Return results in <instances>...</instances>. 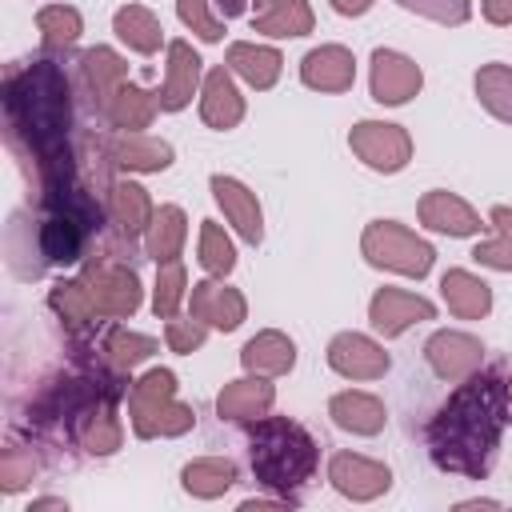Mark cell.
I'll use <instances>...</instances> for the list:
<instances>
[{
	"instance_id": "obj_1",
	"label": "cell",
	"mask_w": 512,
	"mask_h": 512,
	"mask_svg": "<svg viewBox=\"0 0 512 512\" xmlns=\"http://www.w3.org/2000/svg\"><path fill=\"white\" fill-rule=\"evenodd\" d=\"M508 420L504 408V384L496 376H472L432 420V460L448 472L484 476L500 440V428Z\"/></svg>"
},
{
	"instance_id": "obj_2",
	"label": "cell",
	"mask_w": 512,
	"mask_h": 512,
	"mask_svg": "<svg viewBox=\"0 0 512 512\" xmlns=\"http://www.w3.org/2000/svg\"><path fill=\"white\" fill-rule=\"evenodd\" d=\"M8 116L12 128L28 136V144L44 156L48 168H60V144L68 132V96L56 64H36L8 80Z\"/></svg>"
},
{
	"instance_id": "obj_3",
	"label": "cell",
	"mask_w": 512,
	"mask_h": 512,
	"mask_svg": "<svg viewBox=\"0 0 512 512\" xmlns=\"http://www.w3.org/2000/svg\"><path fill=\"white\" fill-rule=\"evenodd\" d=\"M316 464V448L304 428L288 420H268L252 436V468L268 488H296Z\"/></svg>"
},
{
	"instance_id": "obj_4",
	"label": "cell",
	"mask_w": 512,
	"mask_h": 512,
	"mask_svg": "<svg viewBox=\"0 0 512 512\" xmlns=\"http://www.w3.org/2000/svg\"><path fill=\"white\" fill-rule=\"evenodd\" d=\"M364 252L372 264H388V268H400V272H428L432 264V248L424 240H416L412 232L396 228V224H372L368 236H364Z\"/></svg>"
},
{
	"instance_id": "obj_5",
	"label": "cell",
	"mask_w": 512,
	"mask_h": 512,
	"mask_svg": "<svg viewBox=\"0 0 512 512\" xmlns=\"http://www.w3.org/2000/svg\"><path fill=\"white\" fill-rule=\"evenodd\" d=\"M172 396V376L168 372H152V376H144L140 384H136V432L140 436H152V432H176L172 428V420H164V416H184V420H192L184 408H164V400Z\"/></svg>"
},
{
	"instance_id": "obj_6",
	"label": "cell",
	"mask_w": 512,
	"mask_h": 512,
	"mask_svg": "<svg viewBox=\"0 0 512 512\" xmlns=\"http://www.w3.org/2000/svg\"><path fill=\"white\" fill-rule=\"evenodd\" d=\"M352 148H356L372 168L392 172V168H400L404 156H408V136H404L400 128H392V124H360V128L352 132Z\"/></svg>"
},
{
	"instance_id": "obj_7",
	"label": "cell",
	"mask_w": 512,
	"mask_h": 512,
	"mask_svg": "<svg viewBox=\"0 0 512 512\" xmlns=\"http://www.w3.org/2000/svg\"><path fill=\"white\" fill-rule=\"evenodd\" d=\"M372 64H376L372 68V92H376V100L400 104V100H408L420 88V68L412 60H404L396 52H376Z\"/></svg>"
},
{
	"instance_id": "obj_8",
	"label": "cell",
	"mask_w": 512,
	"mask_h": 512,
	"mask_svg": "<svg viewBox=\"0 0 512 512\" xmlns=\"http://www.w3.org/2000/svg\"><path fill=\"white\" fill-rule=\"evenodd\" d=\"M88 280L96 284V288H88L92 308L112 312V316H124V312H132V308H136V276H132V272L104 264V268H92V272H88Z\"/></svg>"
},
{
	"instance_id": "obj_9",
	"label": "cell",
	"mask_w": 512,
	"mask_h": 512,
	"mask_svg": "<svg viewBox=\"0 0 512 512\" xmlns=\"http://www.w3.org/2000/svg\"><path fill=\"white\" fill-rule=\"evenodd\" d=\"M432 320V304L428 300H416L408 292H396V288H384L376 300H372V324L384 332V336H396L400 328H408L412 320Z\"/></svg>"
},
{
	"instance_id": "obj_10",
	"label": "cell",
	"mask_w": 512,
	"mask_h": 512,
	"mask_svg": "<svg viewBox=\"0 0 512 512\" xmlns=\"http://www.w3.org/2000/svg\"><path fill=\"white\" fill-rule=\"evenodd\" d=\"M332 368H340L344 376H380L388 368V356L364 336H340L332 340Z\"/></svg>"
},
{
	"instance_id": "obj_11",
	"label": "cell",
	"mask_w": 512,
	"mask_h": 512,
	"mask_svg": "<svg viewBox=\"0 0 512 512\" xmlns=\"http://www.w3.org/2000/svg\"><path fill=\"white\" fill-rule=\"evenodd\" d=\"M332 480H336L340 492L364 500V496H376L380 488H388V468L368 464V460H360V456H336V460H332Z\"/></svg>"
},
{
	"instance_id": "obj_12",
	"label": "cell",
	"mask_w": 512,
	"mask_h": 512,
	"mask_svg": "<svg viewBox=\"0 0 512 512\" xmlns=\"http://www.w3.org/2000/svg\"><path fill=\"white\" fill-rule=\"evenodd\" d=\"M428 360L436 364L440 376H464L480 364V344L468 336H456V332H440L428 344Z\"/></svg>"
},
{
	"instance_id": "obj_13",
	"label": "cell",
	"mask_w": 512,
	"mask_h": 512,
	"mask_svg": "<svg viewBox=\"0 0 512 512\" xmlns=\"http://www.w3.org/2000/svg\"><path fill=\"white\" fill-rule=\"evenodd\" d=\"M80 220L72 216V212H56V216H48L44 220V228H40V252H44V260H56V264H68V260H76L80 256Z\"/></svg>"
},
{
	"instance_id": "obj_14",
	"label": "cell",
	"mask_w": 512,
	"mask_h": 512,
	"mask_svg": "<svg viewBox=\"0 0 512 512\" xmlns=\"http://www.w3.org/2000/svg\"><path fill=\"white\" fill-rule=\"evenodd\" d=\"M212 192H216V200L224 204V212L232 216V224L240 228V236L256 244V240H260V208H256V200H252L236 180H224V176L212 180Z\"/></svg>"
},
{
	"instance_id": "obj_15",
	"label": "cell",
	"mask_w": 512,
	"mask_h": 512,
	"mask_svg": "<svg viewBox=\"0 0 512 512\" xmlns=\"http://www.w3.org/2000/svg\"><path fill=\"white\" fill-rule=\"evenodd\" d=\"M192 312H196L200 320L220 324V328H236L240 316H244V300H240L236 292L220 288V284H196V292H192Z\"/></svg>"
},
{
	"instance_id": "obj_16",
	"label": "cell",
	"mask_w": 512,
	"mask_h": 512,
	"mask_svg": "<svg viewBox=\"0 0 512 512\" xmlns=\"http://www.w3.org/2000/svg\"><path fill=\"white\" fill-rule=\"evenodd\" d=\"M304 80L312 88H328V92L348 88L352 84V56L344 48H320L304 60Z\"/></svg>"
},
{
	"instance_id": "obj_17",
	"label": "cell",
	"mask_w": 512,
	"mask_h": 512,
	"mask_svg": "<svg viewBox=\"0 0 512 512\" xmlns=\"http://www.w3.org/2000/svg\"><path fill=\"white\" fill-rule=\"evenodd\" d=\"M420 212H424V224H428V228H440V232L464 236V232H476V228H480L476 216L468 212V204H460V200L448 196V192H432Z\"/></svg>"
},
{
	"instance_id": "obj_18",
	"label": "cell",
	"mask_w": 512,
	"mask_h": 512,
	"mask_svg": "<svg viewBox=\"0 0 512 512\" xmlns=\"http://www.w3.org/2000/svg\"><path fill=\"white\" fill-rule=\"evenodd\" d=\"M204 120L212 128H232L240 120V100H236V88L228 80L224 68H216L208 76V96H204Z\"/></svg>"
},
{
	"instance_id": "obj_19",
	"label": "cell",
	"mask_w": 512,
	"mask_h": 512,
	"mask_svg": "<svg viewBox=\"0 0 512 512\" xmlns=\"http://www.w3.org/2000/svg\"><path fill=\"white\" fill-rule=\"evenodd\" d=\"M332 416H336L340 428H356V432H376L384 424V408L372 396H360V392L336 396L332 400Z\"/></svg>"
},
{
	"instance_id": "obj_20",
	"label": "cell",
	"mask_w": 512,
	"mask_h": 512,
	"mask_svg": "<svg viewBox=\"0 0 512 512\" xmlns=\"http://www.w3.org/2000/svg\"><path fill=\"white\" fill-rule=\"evenodd\" d=\"M228 64H232L244 80H252L256 88H268V84L276 80V72H280V56H276L272 48H252V44H236L232 56H228Z\"/></svg>"
},
{
	"instance_id": "obj_21",
	"label": "cell",
	"mask_w": 512,
	"mask_h": 512,
	"mask_svg": "<svg viewBox=\"0 0 512 512\" xmlns=\"http://www.w3.org/2000/svg\"><path fill=\"white\" fill-rule=\"evenodd\" d=\"M196 72H200V60L188 52V44H172V68H168V88H164L160 104L164 108H180L192 96Z\"/></svg>"
},
{
	"instance_id": "obj_22",
	"label": "cell",
	"mask_w": 512,
	"mask_h": 512,
	"mask_svg": "<svg viewBox=\"0 0 512 512\" xmlns=\"http://www.w3.org/2000/svg\"><path fill=\"white\" fill-rule=\"evenodd\" d=\"M272 404V388L260 384V380H240L232 384L224 396H220V412L232 416V420H244V416H256Z\"/></svg>"
},
{
	"instance_id": "obj_23",
	"label": "cell",
	"mask_w": 512,
	"mask_h": 512,
	"mask_svg": "<svg viewBox=\"0 0 512 512\" xmlns=\"http://www.w3.org/2000/svg\"><path fill=\"white\" fill-rule=\"evenodd\" d=\"M444 296L460 316H480L488 312V288L480 280H472L468 272H448L444 276Z\"/></svg>"
},
{
	"instance_id": "obj_24",
	"label": "cell",
	"mask_w": 512,
	"mask_h": 512,
	"mask_svg": "<svg viewBox=\"0 0 512 512\" xmlns=\"http://www.w3.org/2000/svg\"><path fill=\"white\" fill-rule=\"evenodd\" d=\"M116 32H120L132 48H140V52H152V48L160 44V28H156L152 12H148V8H140V4H132V8H120V12H116Z\"/></svg>"
},
{
	"instance_id": "obj_25",
	"label": "cell",
	"mask_w": 512,
	"mask_h": 512,
	"mask_svg": "<svg viewBox=\"0 0 512 512\" xmlns=\"http://www.w3.org/2000/svg\"><path fill=\"white\" fill-rule=\"evenodd\" d=\"M244 364L248 368H264V372H284L292 364V344L284 336H276V332H264L244 348Z\"/></svg>"
},
{
	"instance_id": "obj_26",
	"label": "cell",
	"mask_w": 512,
	"mask_h": 512,
	"mask_svg": "<svg viewBox=\"0 0 512 512\" xmlns=\"http://www.w3.org/2000/svg\"><path fill=\"white\" fill-rule=\"evenodd\" d=\"M308 24H312V16H308L304 0H280L272 12L256 16V28L272 32V36H300V32H308Z\"/></svg>"
},
{
	"instance_id": "obj_27",
	"label": "cell",
	"mask_w": 512,
	"mask_h": 512,
	"mask_svg": "<svg viewBox=\"0 0 512 512\" xmlns=\"http://www.w3.org/2000/svg\"><path fill=\"white\" fill-rule=\"evenodd\" d=\"M232 480H236V472H232V464H224V460H200V464L184 468V488L196 492V496H216V492H224Z\"/></svg>"
},
{
	"instance_id": "obj_28",
	"label": "cell",
	"mask_w": 512,
	"mask_h": 512,
	"mask_svg": "<svg viewBox=\"0 0 512 512\" xmlns=\"http://www.w3.org/2000/svg\"><path fill=\"white\" fill-rule=\"evenodd\" d=\"M476 88H480L484 104H488L496 116L512 120V72H508V68H484V72L476 76Z\"/></svg>"
},
{
	"instance_id": "obj_29",
	"label": "cell",
	"mask_w": 512,
	"mask_h": 512,
	"mask_svg": "<svg viewBox=\"0 0 512 512\" xmlns=\"http://www.w3.org/2000/svg\"><path fill=\"white\" fill-rule=\"evenodd\" d=\"M36 24H40V32H44V40L56 48V44H72L76 40V32H80V16H76V8H44L40 16H36Z\"/></svg>"
},
{
	"instance_id": "obj_30",
	"label": "cell",
	"mask_w": 512,
	"mask_h": 512,
	"mask_svg": "<svg viewBox=\"0 0 512 512\" xmlns=\"http://www.w3.org/2000/svg\"><path fill=\"white\" fill-rule=\"evenodd\" d=\"M168 144H156V140H140V136H128L120 140V164H132V168H164L168 164Z\"/></svg>"
},
{
	"instance_id": "obj_31",
	"label": "cell",
	"mask_w": 512,
	"mask_h": 512,
	"mask_svg": "<svg viewBox=\"0 0 512 512\" xmlns=\"http://www.w3.org/2000/svg\"><path fill=\"white\" fill-rule=\"evenodd\" d=\"M492 220L500 224V240H496V244L476 248L472 256H476V260H484V264H492V268H512V212H508V208H496V212H492Z\"/></svg>"
},
{
	"instance_id": "obj_32",
	"label": "cell",
	"mask_w": 512,
	"mask_h": 512,
	"mask_svg": "<svg viewBox=\"0 0 512 512\" xmlns=\"http://www.w3.org/2000/svg\"><path fill=\"white\" fill-rule=\"evenodd\" d=\"M180 236H184V216H180L176 208H164V212L156 216V232H152V252H156V256H164V260H172V252H176Z\"/></svg>"
},
{
	"instance_id": "obj_33",
	"label": "cell",
	"mask_w": 512,
	"mask_h": 512,
	"mask_svg": "<svg viewBox=\"0 0 512 512\" xmlns=\"http://www.w3.org/2000/svg\"><path fill=\"white\" fill-rule=\"evenodd\" d=\"M152 104H148V92H136V88H120L116 92V104H112V116L124 124V128H140L148 120Z\"/></svg>"
},
{
	"instance_id": "obj_34",
	"label": "cell",
	"mask_w": 512,
	"mask_h": 512,
	"mask_svg": "<svg viewBox=\"0 0 512 512\" xmlns=\"http://www.w3.org/2000/svg\"><path fill=\"white\" fill-rule=\"evenodd\" d=\"M116 216H120V224L128 228V236L144 224V216H148V200H144V192H140L136 184L116 188Z\"/></svg>"
},
{
	"instance_id": "obj_35",
	"label": "cell",
	"mask_w": 512,
	"mask_h": 512,
	"mask_svg": "<svg viewBox=\"0 0 512 512\" xmlns=\"http://www.w3.org/2000/svg\"><path fill=\"white\" fill-rule=\"evenodd\" d=\"M200 260H204L212 272H228V268H232V244L220 236L216 224H204V232H200Z\"/></svg>"
},
{
	"instance_id": "obj_36",
	"label": "cell",
	"mask_w": 512,
	"mask_h": 512,
	"mask_svg": "<svg viewBox=\"0 0 512 512\" xmlns=\"http://www.w3.org/2000/svg\"><path fill=\"white\" fill-rule=\"evenodd\" d=\"M180 284H184L180 264L168 260L164 272H160V288H156V312H160V316H172V308H176V300H180Z\"/></svg>"
},
{
	"instance_id": "obj_37",
	"label": "cell",
	"mask_w": 512,
	"mask_h": 512,
	"mask_svg": "<svg viewBox=\"0 0 512 512\" xmlns=\"http://www.w3.org/2000/svg\"><path fill=\"white\" fill-rule=\"evenodd\" d=\"M28 476H32V456H28V452H20V448H8V452H4V460H0L4 492H16Z\"/></svg>"
},
{
	"instance_id": "obj_38",
	"label": "cell",
	"mask_w": 512,
	"mask_h": 512,
	"mask_svg": "<svg viewBox=\"0 0 512 512\" xmlns=\"http://www.w3.org/2000/svg\"><path fill=\"white\" fill-rule=\"evenodd\" d=\"M404 8H416V12H428L436 20H464L468 16V0H400Z\"/></svg>"
},
{
	"instance_id": "obj_39",
	"label": "cell",
	"mask_w": 512,
	"mask_h": 512,
	"mask_svg": "<svg viewBox=\"0 0 512 512\" xmlns=\"http://www.w3.org/2000/svg\"><path fill=\"white\" fill-rule=\"evenodd\" d=\"M180 16H184V24H192L204 40H220V24H216V20H208L204 0H180Z\"/></svg>"
},
{
	"instance_id": "obj_40",
	"label": "cell",
	"mask_w": 512,
	"mask_h": 512,
	"mask_svg": "<svg viewBox=\"0 0 512 512\" xmlns=\"http://www.w3.org/2000/svg\"><path fill=\"white\" fill-rule=\"evenodd\" d=\"M112 348H120V352H116L120 364H132V360H140V356L152 348V340H140V336H116Z\"/></svg>"
},
{
	"instance_id": "obj_41",
	"label": "cell",
	"mask_w": 512,
	"mask_h": 512,
	"mask_svg": "<svg viewBox=\"0 0 512 512\" xmlns=\"http://www.w3.org/2000/svg\"><path fill=\"white\" fill-rule=\"evenodd\" d=\"M168 340H172V348H192V344H200V328H180V324H172L168 328Z\"/></svg>"
},
{
	"instance_id": "obj_42",
	"label": "cell",
	"mask_w": 512,
	"mask_h": 512,
	"mask_svg": "<svg viewBox=\"0 0 512 512\" xmlns=\"http://www.w3.org/2000/svg\"><path fill=\"white\" fill-rule=\"evenodd\" d=\"M484 12H488V20L508 24L512 20V0H484Z\"/></svg>"
},
{
	"instance_id": "obj_43",
	"label": "cell",
	"mask_w": 512,
	"mask_h": 512,
	"mask_svg": "<svg viewBox=\"0 0 512 512\" xmlns=\"http://www.w3.org/2000/svg\"><path fill=\"white\" fill-rule=\"evenodd\" d=\"M332 4H336L340 12H352V16H356V12H364L372 0H332Z\"/></svg>"
},
{
	"instance_id": "obj_44",
	"label": "cell",
	"mask_w": 512,
	"mask_h": 512,
	"mask_svg": "<svg viewBox=\"0 0 512 512\" xmlns=\"http://www.w3.org/2000/svg\"><path fill=\"white\" fill-rule=\"evenodd\" d=\"M256 4H264V0H256Z\"/></svg>"
}]
</instances>
